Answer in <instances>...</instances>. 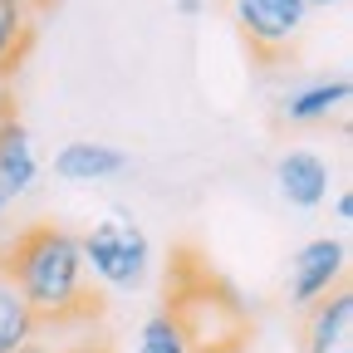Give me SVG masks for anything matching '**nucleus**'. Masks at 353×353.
<instances>
[{"label":"nucleus","instance_id":"nucleus-1","mask_svg":"<svg viewBox=\"0 0 353 353\" xmlns=\"http://www.w3.org/2000/svg\"><path fill=\"white\" fill-rule=\"evenodd\" d=\"M0 275L20 290V299L30 304L39 324H69L99 314V299L88 294L79 236H69L64 226H50V221L25 226L0 250Z\"/></svg>","mask_w":353,"mask_h":353},{"label":"nucleus","instance_id":"nucleus-2","mask_svg":"<svg viewBox=\"0 0 353 353\" xmlns=\"http://www.w3.org/2000/svg\"><path fill=\"white\" fill-rule=\"evenodd\" d=\"M167 309L162 314L182 329L187 353H241L250 339V319L226 280H216L196 255H182L167 275Z\"/></svg>","mask_w":353,"mask_h":353},{"label":"nucleus","instance_id":"nucleus-3","mask_svg":"<svg viewBox=\"0 0 353 353\" xmlns=\"http://www.w3.org/2000/svg\"><path fill=\"white\" fill-rule=\"evenodd\" d=\"M79 255H83V270H94L103 285L132 290V285H143V275H148L152 245H148V231L138 226V221H128L118 211L113 221H99V226L79 241Z\"/></svg>","mask_w":353,"mask_h":353},{"label":"nucleus","instance_id":"nucleus-4","mask_svg":"<svg viewBox=\"0 0 353 353\" xmlns=\"http://www.w3.org/2000/svg\"><path fill=\"white\" fill-rule=\"evenodd\" d=\"M231 20L250 44V54L270 64L294 50V39L309 25V6L304 0H231Z\"/></svg>","mask_w":353,"mask_h":353},{"label":"nucleus","instance_id":"nucleus-5","mask_svg":"<svg viewBox=\"0 0 353 353\" xmlns=\"http://www.w3.org/2000/svg\"><path fill=\"white\" fill-rule=\"evenodd\" d=\"M343 270H348V245L334 241V236H319L299 245V255L290 260V299L294 304H319L329 290L343 285Z\"/></svg>","mask_w":353,"mask_h":353},{"label":"nucleus","instance_id":"nucleus-6","mask_svg":"<svg viewBox=\"0 0 353 353\" xmlns=\"http://www.w3.org/2000/svg\"><path fill=\"white\" fill-rule=\"evenodd\" d=\"M275 182H280V196L299 211L309 206H319L329 196V162L319 152H309V148H294L275 162Z\"/></svg>","mask_w":353,"mask_h":353},{"label":"nucleus","instance_id":"nucleus-7","mask_svg":"<svg viewBox=\"0 0 353 353\" xmlns=\"http://www.w3.org/2000/svg\"><path fill=\"white\" fill-rule=\"evenodd\" d=\"M309 353H353V290H329L309 314Z\"/></svg>","mask_w":353,"mask_h":353},{"label":"nucleus","instance_id":"nucleus-8","mask_svg":"<svg viewBox=\"0 0 353 353\" xmlns=\"http://www.w3.org/2000/svg\"><path fill=\"white\" fill-rule=\"evenodd\" d=\"M34 172H39V162H34V148H30V132H25L20 118L6 113L0 118V196L6 201L25 196Z\"/></svg>","mask_w":353,"mask_h":353},{"label":"nucleus","instance_id":"nucleus-9","mask_svg":"<svg viewBox=\"0 0 353 353\" xmlns=\"http://www.w3.org/2000/svg\"><path fill=\"white\" fill-rule=\"evenodd\" d=\"M128 167V157L108 143H64L54 152V176L64 182H103V176H118Z\"/></svg>","mask_w":353,"mask_h":353},{"label":"nucleus","instance_id":"nucleus-10","mask_svg":"<svg viewBox=\"0 0 353 353\" xmlns=\"http://www.w3.org/2000/svg\"><path fill=\"white\" fill-rule=\"evenodd\" d=\"M348 79H319V83H304V88H294V94L285 99V118L290 123H324L334 108H343L348 103Z\"/></svg>","mask_w":353,"mask_h":353},{"label":"nucleus","instance_id":"nucleus-11","mask_svg":"<svg viewBox=\"0 0 353 353\" xmlns=\"http://www.w3.org/2000/svg\"><path fill=\"white\" fill-rule=\"evenodd\" d=\"M34 334H39V319L30 314V304L20 299V290L0 275V353H15Z\"/></svg>","mask_w":353,"mask_h":353},{"label":"nucleus","instance_id":"nucleus-12","mask_svg":"<svg viewBox=\"0 0 353 353\" xmlns=\"http://www.w3.org/2000/svg\"><path fill=\"white\" fill-rule=\"evenodd\" d=\"M34 39V15L25 6H10L0 0V74H10L25 54V44Z\"/></svg>","mask_w":353,"mask_h":353},{"label":"nucleus","instance_id":"nucleus-13","mask_svg":"<svg viewBox=\"0 0 353 353\" xmlns=\"http://www.w3.org/2000/svg\"><path fill=\"white\" fill-rule=\"evenodd\" d=\"M138 353H187V339L167 314H152L143 324V339H138Z\"/></svg>","mask_w":353,"mask_h":353},{"label":"nucleus","instance_id":"nucleus-14","mask_svg":"<svg viewBox=\"0 0 353 353\" xmlns=\"http://www.w3.org/2000/svg\"><path fill=\"white\" fill-rule=\"evenodd\" d=\"M334 216H339V221H353V196H348V192L334 201Z\"/></svg>","mask_w":353,"mask_h":353},{"label":"nucleus","instance_id":"nucleus-15","mask_svg":"<svg viewBox=\"0 0 353 353\" xmlns=\"http://www.w3.org/2000/svg\"><path fill=\"white\" fill-rule=\"evenodd\" d=\"M10 6H25L30 15H39V10H50V6H54V0H10Z\"/></svg>","mask_w":353,"mask_h":353},{"label":"nucleus","instance_id":"nucleus-16","mask_svg":"<svg viewBox=\"0 0 353 353\" xmlns=\"http://www.w3.org/2000/svg\"><path fill=\"white\" fill-rule=\"evenodd\" d=\"M176 10H182V15H201V0H176Z\"/></svg>","mask_w":353,"mask_h":353},{"label":"nucleus","instance_id":"nucleus-17","mask_svg":"<svg viewBox=\"0 0 353 353\" xmlns=\"http://www.w3.org/2000/svg\"><path fill=\"white\" fill-rule=\"evenodd\" d=\"M309 10H329V6H348V0H304Z\"/></svg>","mask_w":353,"mask_h":353},{"label":"nucleus","instance_id":"nucleus-18","mask_svg":"<svg viewBox=\"0 0 353 353\" xmlns=\"http://www.w3.org/2000/svg\"><path fill=\"white\" fill-rule=\"evenodd\" d=\"M15 353H50V348H44V343H39V339H30V343H20V348H15Z\"/></svg>","mask_w":353,"mask_h":353},{"label":"nucleus","instance_id":"nucleus-19","mask_svg":"<svg viewBox=\"0 0 353 353\" xmlns=\"http://www.w3.org/2000/svg\"><path fill=\"white\" fill-rule=\"evenodd\" d=\"M6 206H10V201H6V196H0V211H6Z\"/></svg>","mask_w":353,"mask_h":353}]
</instances>
